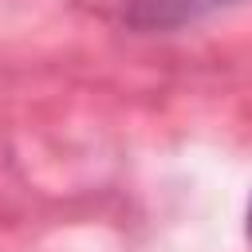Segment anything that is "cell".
Instances as JSON below:
<instances>
[{"label": "cell", "instance_id": "6da1fadb", "mask_svg": "<svg viewBox=\"0 0 252 252\" xmlns=\"http://www.w3.org/2000/svg\"><path fill=\"white\" fill-rule=\"evenodd\" d=\"M232 0H130V24L138 28H177L193 24L205 12H217Z\"/></svg>", "mask_w": 252, "mask_h": 252}, {"label": "cell", "instance_id": "7a4b0ae2", "mask_svg": "<svg viewBox=\"0 0 252 252\" xmlns=\"http://www.w3.org/2000/svg\"><path fill=\"white\" fill-rule=\"evenodd\" d=\"M248 240H252V201H248Z\"/></svg>", "mask_w": 252, "mask_h": 252}]
</instances>
